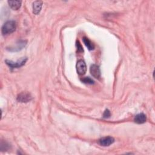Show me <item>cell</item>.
I'll use <instances>...</instances> for the list:
<instances>
[{"mask_svg": "<svg viewBox=\"0 0 155 155\" xmlns=\"http://www.w3.org/2000/svg\"><path fill=\"white\" fill-rule=\"evenodd\" d=\"M90 73L96 79H100L101 76V70L99 68V67L96 64H93L90 67Z\"/></svg>", "mask_w": 155, "mask_h": 155, "instance_id": "cell-6", "label": "cell"}, {"mask_svg": "<svg viewBox=\"0 0 155 155\" xmlns=\"http://www.w3.org/2000/svg\"><path fill=\"white\" fill-rule=\"evenodd\" d=\"M110 115H111V113H110V111L108 109H106L105 110V111L104 112V114H103V117L104 118H108L110 117Z\"/></svg>", "mask_w": 155, "mask_h": 155, "instance_id": "cell-13", "label": "cell"}, {"mask_svg": "<svg viewBox=\"0 0 155 155\" xmlns=\"http://www.w3.org/2000/svg\"><path fill=\"white\" fill-rule=\"evenodd\" d=\"M16 28V22L13 21H7L2 27L1 32L2 34L8 35L14 32Z\"/></svg>", "mask_w": 155, "mask_h": 155, "instance_id": "cell-1", "label": "cell"}, {"mask_svg": "<svg viewBox=\"0 0 155 155\" xmlns=\"http://www.w3.org/2000/svg\"><path fill=\"white\" fill-rule=\"evenodd\" d=\"M26 44H27L26 41L21 40V41H19L16 44L15 46L10 47L9 48H7V50H8L10 51H19V50H22L25 46Z\"/></svg>", "mask_w": 155, "mask_h": 155, "instance_id": "cell-7", "label": "cell"}, {"mask_svg": "<svg viewBox=\"0 0 155 155\" xmlns=\"http://www.w3.org/2000/svg\"><path fill=\"white\" fill-rule=\"evenodd\" d=\"M76 47H77V49H78V51H79V52L83 51L82 46L81 45V44H80V42H79V41H77V42H76Z\"/></svg>", "mask_w": 155, "mask_h": 155, "instance_id": "cell-14", "label": "cell"}, {"mask_svg": "<svg viewBox=\"0 0 155 155\" xmlns=\"http://www.w3.org/2000/svg\"><path fill=\"white\" fill-rule=\"evenodd\" d=\"M32 99L31 94L27 91H23L19 93L17 97V101L19 102H28Z\"/></svg>", "mask_w": 155, "mask_h": 155, "instance_id": "cell-4", "label": "cell"}, {"mask_svg": "<svg viewBox=\"0 0 155 155\" xmlns=\"http://www.w3.org/2000/svg\"><path fill=\"white\" fill-rule=\"evenodd\" d=\"M76 70L78 73L81 75H84L87 71V65L84 61L81 59L76 63Z\"/></svg>", "mask_w": 155, "mask_h": 155, "instance_id": "cell-3", "label": "cell"}, {"mask_svg": "<svg viewBox=\"0 0 155 155\" xmlns=\"http://www.w3.org/2000/svg\"><path fill=\"white\" fill-rule=\"evenodd\" d=\"M27 61V58H21L20 60H18L16 62H13L12 61L6 60L5 63L11 68H19V67L23 66L25 64Z\"/></svg>", "mask_w": 155, "mask_h": 155, "instance_id": "cell-2", "label": "cell"}, {"mask_svg": "<svg viewBox=\"0 0 155 155\" xmlns=\"http://www.w3.org/2000/svg\"><path fill=\"white\" fill-rule=\"evenodd\" d=\"M21 1H8L9 6L14 10H17L21 7Z\"/></svg>", "mask_w": 155, "mask_h": 155, "instance_id": "cell-10", "label": "cell"}, {"mask_svg": "<svg viewBox=\"0 0 155 155\" xmlns=\"http://www.w3.org/2000/svg\"><path fill=\"white\" fill-rule=\"evenodd\" d=\"M42 2L41 1H36L33 3V12L35 15H38L42 8Z\"/></svg>", "mask_w": 155, "mask_h": 155, "instance_id": "cell-8", "label": "cell"}, {"mask_svg": "<svg viewBox=\"0 0 155 155\" xmlns=\"http://www.w3.org/2000/svg\"><path fill=\"white\" fill-rule=\"evenodd\" d=\"M114 142V139L113 137L111 136H107V137H104L101 138L99 140L98 143L101 146L108 147L112 143H113Z\"/></svg>", "mask_w": 155, "mask_h": 155, "instance_id": "cell-5", "label": "cell"}, {"mask_svg": "<svg viewBox=\"0 0 155 155\" xmlns=\"http://www.w3.org/2000/svg\"><path fill=\"white\" fill-rule=\"evenodd\" d=\"M146 120H147L146 116L143 113L137 114V115L135 116L134 119V121L138 124H142L145 123L146 122Z\"/></svg>", "mask_w": 155, "mask_h": 155, "instance_id": "cell-9", "label": "cell"}, {"mask_svg": "<svg viewBox=\"0 0 155 155\" xmlns=\"http://www.w3.org/2000/svg\"><path fill=\"white\" fill-rule=\"evenodd\" d=\"M83 42L89 50H93L94 48V45L93 42L87 37L83 38Z\"/></svg>", "mask_w": 155, "mask_h": 155, "instance_id": "cell-11", "label": "cell"}, {"mask_svg": "<svg viewBox=\"0 0 155 155\" xmlns=\"http://www.w3.org/2000/svg\"><path fill=\"white\" fill-rule=\"evenodd\" d=\"M82 82L85 83V84H94V81L93 80H92L89 77H85V78H84L81 79Z\"/></svg>", "mask_w": 155, "mask_h": 155, "instance_id": "cell-12", "label": "cell"}]
</instances>
